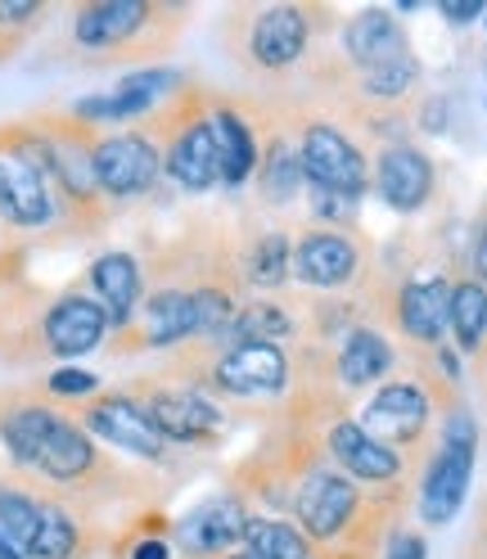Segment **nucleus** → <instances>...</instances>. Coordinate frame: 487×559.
<instances>
[{"mask_svg": "<svg viewBox=\"0 0 487 559\" xmlns=\"http://www.w3.org/2000/svg\"><path fill=\"white\" fill-rule=\"evenodd\" d=\"M0 461L19 478L46 487L104 533V510H154L163 487L145 469L104 451L41 383L0 393Z\"/></svg>", "mask_w": 487, "mask_h": 559, "instance_id": "obj_1", "label": "nucleus"}, {"mask_svg": "<svg viewBox=\"0 0 487 559\" xmlns=\"http://www.w3.org/2000/svg\"><path fill=\"white\" fill-rule=\"evenodd\" d=\"M190 23V5H158V0H91L68 19L63 59L86 68L141 63L177 50V37Z\"/></svg>", "mask_w": 487, "mask_h": 559, "instance_id": "obj_2", "label": "nucleus"}, {"mask_svg": "<svg viewBox=\"0 0 487 559\" xmlns=\"http://www.w3.org/2000/svg\"><path fill=\"white\" fill-rule=\"evenodd\" d=\"M393 497L397 492H370V487L353 483L330 461H321L298 478L294 497H289V519L317 550L370 555V546L389 533V523L397 514Z\"/></svg>", "mask_w": 487, "mask_h": 559, "instance_id": "obj_3", "label": "nucleus"}, {"mask_svg": "<svg viewBox=\"0 0 487 559\" xmlns=\"http://www.w3.org/2000/svg\"><path fill=\"white\" fill-rule=\"evenodd\" d=\"M114 325L104 317V307L86 294L82 275L59 294H37L23 289L14 330L0 347L5 366H41V361H78L99 347H109Z\"/></svg>", "mask_w": 487, "mask_h": 559, "instance_id": "obj_4", "label": "nucleus"}, {"mask_svg": "<svg viewBox=\"0 0 487 559\" xmlns=\"http://www.w3.org/2000/svg\"><path fill=\"white\" fill-rule=\"evenodd\" d=\"M37 127L50 140V171L46 186L59 203V222H63V239H86L99 235L114 222V207L104 203L99 186H95V127L78 122L73 114H32Z\"/></svg>", "mask_w": 487, "mask_h": 559, "instance_id": "obj_5", "label": "nucleus"}, {"mask_svg": "<svg viewBox=\"0 0 487 559\" xmlns=\"http://www.w3.org/2000/svg\"><path fill=\"white\" fill-rule=\"evenodd\" d=\"M163 150V177L181 194H213L222 190V158L213 122H207V86L186 82L177 95L141 122Z\"/></svg>", "mask_w": 487, "mask_h": 559, "instance_id": "obj_6", "label": "nucleus"}, {"mask_svg": "<svg viewBox=\"0 0 487 559\" xmlns=\"http://www.w3.org/2000/svg\"><path fill=\"white\" fill-rule=\"evenodd\" d=\"M321 27H334V14L321 5H262L235 10L226 19V37L235 59L262 78H285L317 50Z\"/></svg>", "mask_w": 487, "mask_h": 559, "instance_id": "obj_7", "label": "nucleus"}, {"mask_svg": "<svg viewBox=\"0 0 487 559\" xmlns=\"http://www.w3.org/2000/svg\"><path fill=\"white\" fill-rule=\"evenodd\" d=\"M122 389L145 406V415L154 419V429L177 451L217 447L226 438V429H230L226 406L207 389L190 383V379H171V374L154 370V374H131Z\"/></svg>", "mask_w": 487, "mask_h": 559, "instance_id": "obj_8", "label": "nucleus"}, {"mask_svg": "<svg viewBox=\"0 0 487 559\" xmlns=\"http://www.w3.org/2000/svg\"><path fill=\"white\" fill-rule=\"evenodd\" d=\"M63 411L73 415L78 425H82L104 451H114V456H127V461H135V465L171 469V465H177V456H181V451L154 429V419L145 415V406L135 402V397L122 389V383H118V389H99L95 397L73 402V406H63Z\"/></svg>", "mask_w": 487, "mask_h": 559, "instance_id": "obj_9", "label": "nucleus"}, {"mask_svg": "<svg viewBox=\"0 0 487 559\" xmlns=\"http://www.w3.org/2000/svg\"><path fill=\"white\" fill-rule=\"evenodd\" d=\"M285 127L294 135L307 186L361 203V194L370 190V163H366L361 140L330 118H289L285 114Z\"/></svg>", "mask_w": 487, "mask_h": 559, "instance_id": "obj_10", "label": "nucleus"}, {"mask_svg": "<svg viewBox=\"0 0 487 559\" xmlns=\"http://www.w3.org/2000/svg\"><path fill=\"white\" fill-rule=\"evenodd\" d=\"M163 181V150L145 127H122V131H99L95 135V186L104 203L127 207L141 203Z\"/></svg>", "mask_w": 487, "mask_h": 559, "instance_id": "obj_11", "label": "nucleus"}, {"mask_svg": "<svg viewBox=\"0 0 487 559\" xmlns=\"http://www.w3.org/2000/svg\"><path fill=\"white\" fill-rule=\"evenodd\" d=\"M474 451H478V429L470 411H451L442 419V442L433 451V461L425 465V483H420V519L433 523V528L451 523L465 506L470 478H474Z\"/></svg>", "mask_w": 487, "mask_h": 559, "instance_id": "obj_12", "label": "nucleus"}, {"mask_svg": "<svg viewBox=\"0 0 487 559\" xmlns=\"http://www.w3.org/2000/svg\"><path fill=\"white\" fill-rule=\"evenodd\" d=\"M190 78L177 73V68H135V73L118 78L109 91H95L73 99V114L78 122L95 127V131H122V127H141L158 104H167Z\"/></svg>", "mask_w": 487, "mask_h": 559, "instance_id": "obj_13", "label": "nucleus"}, {"mask_svg": "<svg viewBox=\"0 0 487 559\" xmlns=\"http://www.w3.org/2000/svg\"><path fill=\"white\" fill-rule=\"evenodd\" d=\"M370 262V239L357 230L302 226L294 235V280L302 289H361Z\"/></svg>", "mask_w": 487, "mask_h": 559, "instance_id": "obj_14", "label": "nucleus"}, {"mask_svg": "<svg viewBox=\"0 0 487 559\" xmlns=\"http://www.w3.org/2000/svg\"><path fill=\"white\" fill-rule=\"evenodd\" d=\"M353 419L375 442L393 447L397 456L406 461V451L429 438L433 397H429L425 383H415V379H384L379 389H370L361 415H353Z\"/></svg>", "mask_w": 487, "mask_h": 559, "instance_id": "obj_15", "label": "nucleus"}, {"mask_svg": "<svg viewBox=\"0 0 487 559\" xmlns=\"http://www.w3.org/2000/svg\"><path fill=\"white\" fill-rule=\"evenodd\" d=\"M243 519L249 501L239 492H213L171 523V550L181 559H226L243 546Z\"/></svg>", "mask_w": 487, "mask_h": 559, "instance_id": "obj_16", "label": "nucleus"}, {"mask_svg": "<svg viewBox=\"0 0 487 559\" xmlns=\"http://www.w3.org/2000/svg\"><path fill=\"white\" fill-rule=\"evenodd\" d=\"M325 456L334 469H343L353 483L370 487V492H402V478H406V461L397 456L393 447L375 442L353 415L334 419L325 425Z\"/></svg>", "mask_w": 487, "mask_h": 559, "instance_id": "obj_17", "label": "nucleus"}, {"mask_svg": "<svg viewBox=\"0 0 487 559\" xmlns=\"http://www.w3.org/2000/svg\"><path fill=\"white\" fill-rule=\"evenodd\" d=\"M55 222H59V203L46 177L0 150V230H5V243L14 249L27 235H50Z\"/></svg>", "mask_w": 487, "mask_h": 559, "instance_id": "obj_18", "label": "nucleus"}, {"mask_svg": "<svg viewBox=\"0 0 487 559\" xmlns=\"http://www.w3.org/2000/svg\"><path fill=\"white\" fill-rule=\"evenodd\" d=\"M207 122H213L217 158H222V186H226V190L249 186L253 171H258V158H262L258 114H249V99L207 91Z\"/></svg>", "mask_w": 487, "mask_h": 559, "instance_id": "obj_19", "label": "nucleus"}, {"mask_svg": "<svg viewBox=\"0 0 487 559\" xmlns=\"http://www.w3.org/2000/svg\"><path fill=\"white\" fill-rule=\"evenodd\" d=\"M82 285L104 307V317H109V325L118 334V330L131 325V317L145 302V262L135 258L131 249H104V253H95L86 262Z\"/></svg>", "mask_w": 487, "mask_h": 559, "instance_id": "obj_20", "label": "nucleus"}, {"mask_svg": "<svg viewBox=\"0 0 487 559\" xmlns=\"http://www.w3.org/2000/svg\"><path fill=\"white\" fill-rule=\"evenodd\" d=\"M370 186H375L379 199L393 207V213H420V207L433 199L438 167L420 145L393 140V145L379 154V163L370 171Z\"/></svg>", "mask_w": 487, "mask_h": 559, "instance_id": "obj_21", "label": "nucleus"}, {"mask_svg": "<svg viewBox=\"0 0 487 559\" xmlns=\"http://www.w3.org/2000/svg\"><path fill=\"white\" fill-rule=\"evenodd\" d=\"M338 50L343 63L357 68V73H370V68H393L415 59L406 46V32L389 10H361L338 27Z\"/></svg>", "mask_w": 487, "mask_h": 559, "instance_id": "obj_22", "label": "nucleus"}, {"mask_svg": "<svg viewBox=\"0 0 487 559\" xmlns=\"http://www.w3.org/2000/svg\"><path fill=\"white\" fill-rule=\"evenodd\" d=\"M397 366L393 343L379 334L375 325H353L338 343H334V379H338V393L343 397H357L366 389H379Z\"/></svg>", "mask_w": 487, "mask_h": 559, "instance_id": "obj_23", "label": "nucleus"}, {"mask_svg": "<svg viewBox=\"0 0 487 559\" xmlns=\"http://www.w3.org/2000/svg\"><path fill=\"white\" fill-rule=\"evenodd\" d=\"M235 258H239V275L249 289L281 294L285 280L294 275V235L285 226L235 230Z\"/></svg>", "mask_w": 487, "mask_h": 559, "instance_id": "obj_24", "label": "nucleus"}, {"mask_svg": "<svg viewBox=\"0 0 487 559\" xmlns=\"http://www.w3.org/2000/svg\"><path fill=\"white\" fill-rule=\"evenodd\" d=\"M393 321L411 343L438 347L447 334V321H451V280H442V275L406 280L393 294Z\"/></svg>", "mask_w": 487, "mask_h": 559, "instance_id": "obj_25", "label": "nucleus"}, {"mask_svg": "<svg viewBox=\"0 0 487 559\" xmlns=\"http://www.w3.org/2000/svg\"><path fill=\"white\" fill-rule=\"evenodd\" d=\"M262 135V158H258V203L262 207H285L294 199L307 194V177H302V163H298V150H294V135L285 122H266L258 127Z\"/></svg>", "mask_w": 487, "mask_h": 559, "instance_id": "obj_26", "label": "nucleus"}, {"mask_svg": "<svg viewBox=\"0 0 487 559\" xmlns=\"http://www.w3.org/2000/svg\"><path fill=\"white\" fill-rule=\"evenodd\" d=\"M298 334H302L298 311L275 294H258V298H243V307L235 311V321L222 338L226 343H281V347H289Z\"/></svg>", "mask_w": 487, "mask_h": 559, "instance_id": "obj_27", "label": "nucleus"}, {"mask_svg": "<svg viewBox=\"0 0 487 559\" xmlns=\"http://www.w3.org/2000/svg\"><path fill=\"white\" fill-rule=\"evenodd\" d=\"M243 550L253 559H311L317 555V546L302 537L294 519L258 514V510H249V519H243Z\"/></svg>", "mask_w": 487, "mask_h": 559, "instance_id": "obj_28", "label": "nucleus"}, {"mask_svg": "<svg viewBox=\"0 0 487 559\" xmlns=\"http://www.w3.org/2000/svg\"><path fill=\"white\" fill-rule=\"evenodd\" d=\"M451 338H456L461 353H478L487 338V285L483 280H456L451 285V321H447Z\"/></svg>", "mask_w": 487, "mask_h": 559, "instance_id": "obj_29", "label": "nucleus"}, {"mask_svg": "<svg viewBox=\"0 0 487 559\" xmlns=\"http://www.w3.org/2000/svg\"><path fill=\"white\" fill-rule=\"evenodd\" d=\"M46 0H0V63L23 50V41L46 23Z\"/></svg>", "mask_w": 487, "mask_h": 559, "instance_id": "obj_30", "label": "nucleus"}, {"mask_svg": "<svg viewBox=\"0 0 487 559\" xmlns=\"http://www.w3.org/2000/svg\"><path fill=\"white\" fill-rule=\"evenodd\" d=\"M46 397H55L59 406H73V402H86L99 393V374L95 370H82V366H55L46 379H41Z\"/></svg>", "mask_w": 487, "mask_h": 559, "instance_id": "obj_31", "label": "nucleus"}, {"mask_svg": "<svg viewBox=\"0 0 487 559\" xmlns=\"http://www.w3.org/2000/svg\"><path fill=\"white\" fill-rule=\"evenodd\" d=\"M384 559H429V542L420 533H393Z\"/></svg>", "mask_w": 487, "mask_h": 559, "instance_id": "obj_32", "label": "nucleus"}, {"mask_svg": "<svg viewBox=\"0 0 487 559\" xmlns=\"http://www.w3.org/2000/svg\"><path fill=\"white\" fill-rule=\"evenodd\" d=\"M442 19L447 23H474V19H483V10H487V0H442Z\"/></svg>", "mask_w": 487, "mask_h": 559, "instance_id": "obj_33", "label": "nucleus"}, {"mask_svg": "<svg viewBox=\"0 0 487 559\" xmlns=\"http://www.w3.org/2000/svg\"><path fill=\"white\" fill-rule=\"evenodd\" d=\"M474 271H478V280L487 285V217H483V226H478V239H474Z\"/></svg>", "mask_w": 487, "mask_h": 559, "instance_id": "obj_34", "label": "nucleus"}, {"mask_svg": "<svg viewBox=\"0 0 487 559\" xmlns=\"http://www.w3.org/2000/svg\"><path fill=\"white\" fill-rule=\"evenodd\" d=\"M0 559H23V550H19V546H14L5 533H0Z\"/></svg>", "mask_w": 487, "mask_h": 559, "instance_id": "obj_35", "label": "nucleus"}, {"mask_svg": "<svg viewBox=\"0 0 487 559\" xmlns=\"http://www.w3.org/2000/svg\"><path fill=\"white\" fill-rule=\"evenodd\" d=\"M226 559H253V555H249V550H235V555H226Z\"/></svg>", "mask_w": 487, "mask_h": 559, "instance_id": "obj_36", "label": "nucleus"}, {"mask_svg": "<svg viewBox=\"0 0 487 559\" xmlns=\"http://www.w3.org/2000/svg\"><path fill=\"white\" fill-rule=\"evenodd\" d=\"M483 19H487V10H483Z\"/></svg>", "mask_w": 487, "mask_h": 559, "instance_id": "obj_37", "label": "nucleus"}, {"mask_svg": "<svg viewBox=\"0 0 487 559\" xmlns=\"http://www.w3.org/2000/svg\"><path fill=\"white\" fill-rule=\"evenodd\" d=\"M0 235H5V230H0Z\"/></svg>", "mask_w": 487, "mask_h": 559, "instance_id": "obj_38", "label": "nucleus"}]
</instances>
